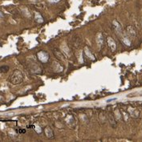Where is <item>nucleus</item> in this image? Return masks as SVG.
Returning a JSON list of instances; mask_svg holds the SVG:
<instances>
[{
	"label": "nucleus",
	"mask_w": 142,
	"mask_h": 142,
	"mask_svg": "<svg viewBox=\"0 0 142 142\" xmlns=\"http://www.w3.org/2000/svg\"><path fill=\"white\" fill-rule=\"evenodd\" d=\"M23 80V75L19 70H16L14 73L12 74L11 77V81L14 84H18Z\"/></svg>",
	"instance_id": "f257e3e1"
},
{
	"label": "nucleus",
	"mask_w": 142,
	"mask_h": 142,
	"mask_svg": "<svg viewBox=\"0 0 142 142\" xmlns=\"http://www.w3.org/2000/svg\"><path fill=\"white\" fill-rule=\"evenodd\" d=\"M8 69L9 67H7V66H2V67H0V72L5 73L8 71Z\"/></svg>",
	"instance_id": "20e7f679"
},
{
	"label": "nucleus",
	"mask_w": 142,
	"mask_h": 142,
	"mask_svg": "<svg viewBox=\"0 0 142 142\" xmlns=\"http://www.w3.org/2000/svg\"><path fill=\"white\" fill-rule=\"evenodd\" d=\"M37 55H38L39 59L41 62H43V63H45V62H47L48 60L47 53H46V52H44V51H39Z\"/></svg>",
	"instance_id": "f03ea898"
},
{
	"label": "nucleus",
	"mask_w": 142,
	"mask_h": 142,
	"mask_svg": "<svg viewBox=\"0 0 142 142\" xmlns=\"http://www.w3.org/2000/svg\"><path fill=\"white\" fill-rule=\"evenodd\" d=\"M35 19L37 23H43V19L42 15L38 12L35 13Z\"/></svg>",
	"instance_id": "7ed1b4c3"
},
{
	"label": "nucleus",
	"mask_w": 142,
	"mask_h": 142,
	"mask_svg": "<svg viewBox=\"0 0 142 142\" xmlns=\"http://www.w3.org/2000/svg\"><path fill=\"white\" fill-rule=\"evenodd\" d=\"M60 0H49V2L51 3H59Z\"/></svg>",
	"instance_id": "39448f33"
},
{
	"label": "nucleus",
	"mask_w": 142,
	"mask_h": 142,
	"mask_svg": "<svg viewBox=\"0 0 142 142\" xmlns=\"http://www.w3.org/2000/svg\"><path fill=\"white\" fill-rule=\"evenodd\" d=\"M116 100V98H112V99H108V102H111V101H113V100Z\"/></svg>",
	"instance_id": "423d86ee"
},
{
	"label": "nucleus",
	"mask_w": 142,
	"mask_h": 142,
	"mask_svg": "<svg viewBox=\"0 0 142 142\" xmlns=\"http://www.w3.org/2000/svg\"><path fill=\"white\" fill-rule=\"evenodd\" d=\"M3 17H4V15H3L1 11H0V18H3Z\"/></svg>",
	"instance_id": "0eeeda50"
}]
</instances>
